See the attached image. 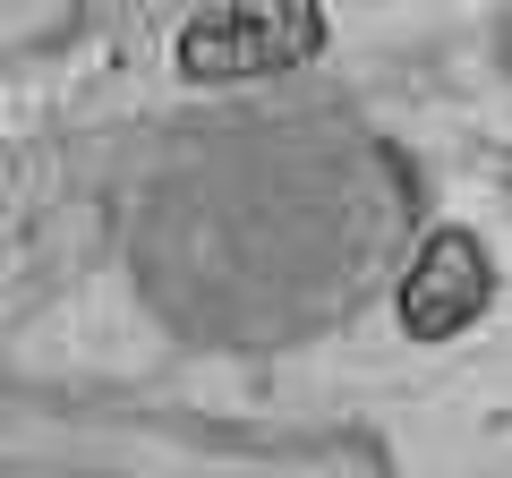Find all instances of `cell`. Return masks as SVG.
I'll return each instance as SVG.
<instances>
[{"mask_svg": "<svg viewBox=\"0 0 512 478\" xmlns=\"http://www.w3.org/2000/svg\"><path fill=\"white\" fill-rule=\"evenodd\" d=\"M487 291H495L487 248H478L470 231H436V239L419 248V265H410V282H402V325H410V342H453V333L487 308Z\"/></svg>", "mask_w": 512, "mask_h": 478, "instance_id": "obj_2", "label": "cell"}, {"mask_svg": "<svg viewBox=\"0 0 512 478\" xmlns=\"http://www.w3.org/2000/svg\"><path fill=\"white\" fill-rule=\"evenodd\" d=\"M333 26L316 9H214L180 35V77L197 86H222V77H274L299 69L308 52H325Z\"/></svg>", "mask_w": 512, "mask_h": 478, "instance_id": "obj_1", "label": "cell"}]
</instances>
